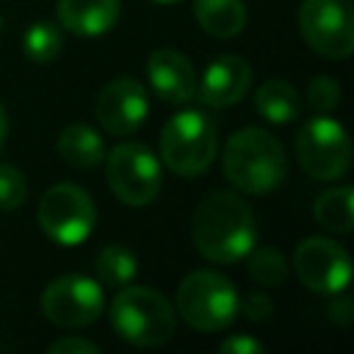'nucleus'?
Returning <instances> with one entry per match:
<instances>
[{
	"instance_id": "39448f33",
	"label": "nucleus",
	"mask_w": 354,
	"mask_h": 354,
	"mask_svg": "<svg viewBox=\"0 0 354 354\" xmlns=\"http://www.w3.org/2000/svg\"><path fill=\"white\" fill-rule=\"evenodd\" d=\"M235 285L210 268L191 271L177 288V313L196 332H221L238 318Z\"/></svg>"
},
{
	"instance_id": "c756f323",
	"label": "nucleus",
	"mask_w": 354,
	"mask_h": 354,
	"mask_svg": "<svg viewBox=\"0 0 354 354\" xmlns=\"http://www.w3.org/2000/svg\"><path fill=\"white\" fill-rule=\"evenodd\" d=\"M155 3H163V6H169V3H180V0H155Z\"/></svg>"
},
{
	"instance_id": "1a4fd4ad",
	"label": "nucleus",
	"mask_w": 354,
	"mask_h": 354,
	"mask_svg": "<svg viewBox=\"0 0 354 354\" xmlns=\"http://www.w3.org/2000/svg\"><path fill=\"white\" fill-rule=\"evenodd\" d=\"M105 310V290L97 279L66 274L53 279L41 293V313L55 326L80 329L94 324Z\"/></svg>"
},
{
	"instance_id": "4be33fe9",
	"label": "nucleus",
	"mask_w": 354,
	"mask_h": 354,
	"mask_svg": "<svg viewBox=\"0 0 354 354\" xmlns=\"http://www.w3.org/2000/svg\"><path fill=\"white\" fill-rule=\"evenodd\" d=\"M249 274L263 288H277L288 277V263L274 246H252L249 249Z\"/></svg>"
},
{
	"instance_id": "c85d7f7f",
	"label": "nucleus",
	"mask_w": 354,
	"mask_h": 354,
	"mask_svg": "<svg viewBox=\"0 0 354 354\" xmlns=\"http://www.w3.org/2000/svg\"><path fill=\"white\" fill-rule=\"evenodd\" d=\"M6 138H8V116H6V108H3V102H0V149H3Z\"/></svg>"
},
{
	"instance_id": "393cba45",
	"label": "nucleus",
	"mask_w": 354,
	"mask_h": 354,
	"mask_svg": "<svg viewBox=\"0 0 354 354\" xmlns=\"http://www.w3.org/2000/svg\"><path fill=\"white\" fill-rule=\"evenodd\" d=\"M274 310V301L266 290H249L243 299H238V313H243L249 321H266Z\"/></svg>"
},
{
	"instance_id": "9b49d317",
	"label": "nucleus",
	"mask_w": 354,
	"mask_h": 354,
	"mask_svg": "<svg viewBox=\"0 0 354 354\" xmlns=\"http://www.w3.org/2000/svg\"><path fill=\"white\" fill-rule=\"evenodd\" d=\"M293 268L304 288L315 293H343L351 279L348 252L332 238H304L293 252Z\"/></svg>"
},
{
	"instance_id": "4468645a",
	"label": "nucleus",
	"mask_w": 354,
	"mask_h": 354,
	"mask_svg": "<svg viewBox=\"0 0 354 354\" xmlns=\"http://www.w3.org/2000/svg\"><path fill=\"white\" fill-rule=\"evenodd\" d=\"M147 77L152 91L166 102H191L196 97L194 64L171 47H160L147 58Z\"/></svg>"
},
{
	"instance_id": "5701e85b",
	"label": "nucleus",
	"mask_w": 354,
	"mask_h": 354,
	"mask_svg": "<svg viewBox=\"0 0 354 354\" xmlns=\"http://www.w3.org/2000/svg\"><path fill=\"white\" fill-rule=\"evenodd\" d=\"M28 196V183L25 174L11 166L0 163V210H17Z\"/></svg>"
},
{
	"instance_id": "a878e982",
	"label": "nucleus",
	"mask_w": 354,
	"mask_h": 354,
	"mask_svg": "<svg viewBox=\"0 0 354 354\" xmlns=\"http://www.w3.org/2000/svg\"><path fill=\"white\" fill-rule=\"evenodd\" d=\"M100 346L86 337H61L50 343V354H97Z\"/></svg>"
},
{
	"instance_id": "bb28decb",
	"label": "nucleus",
	"mask_w": 354,
	"mask_h": 354,
	"mask_svg": "<svg viewBox=\"0 0 354 354\" xmlns=\"http://www.w3.org/2000/svg\"><path fill=\"white\" fill-rule=\"evenodd\" d=\"M266 346L254 337H243V335H232L227 340H221L218 354H260Z\"/></svg>"
},
{
	"instance_id": "20e7f679",
	"label": "nucleus",
	"mask_w": 354,
	"mask_h": 354,
	"mask_svg": "<svg viewBox=\"0 0 354 354\" xmlns=\"http://www.w3.org/2000/svg\"><path fill=\"white\" fill-rule=\"evenodd\" d=\"M218 152L216 122L196 108L177 111L160 130V158L180 177L202 174Z\"/></svg>"
},
{
	"instance_id": "f03ea898",
	"label": "nucleus",
	"mask_w": 354,
	"mask_h": 354,
	"mask_svg": "<svg viewBox=\"0 0 354 354\" xmlns=\"http://www.w3.org/2000/svg\"><path fill=\"white\" fill-rule=\"evenodd\" d=\"M221 169L238 191L268 194L288 177V155L271 133L260 127H243L227 138Z\"/></svg>"
},
{
	"instance_id": "9d476101",
	"label": "nucleus",
	"mask_w": 354,
	"mask_h": 354,
	"mask_svg": "<svg viewBox=\"0 0 354 354\" xmlns=\"http://www.w3.org/2000/svg\"><path fill=\"white\" fill-rule=\"evenodd\" d=\"M304 41L324 58L340 61L354 50V19L348 0H304L299 8Z\"/></svg>"
},
{
	"instance_id": "6e6552de",
	"label": "nucleus",
	"mask_w": 354,
	"mask_h": 354,
	"mask_svg": "<svg viewBox=\"0 0 354 354\" xmlns=\"http://www.w3.org/2000/svg\"><path fill=\"white\" fill-rule=\"evenodd\" d=\"M296 158L313 180L332 183L343 177L351 166V144L343 124L326 113L304 122L296 133Z\"/></svg>"
},
{
	"instance_id": "7ed1b4c3",
	"label": "nucleus",
	"mask_w": 354,
	"mask_h": 354,
	"mask_svg": "<svg viewBox=\"0 0 354 354\" xmlns=\"http://www.w3.org/2000/svg\"><path fill=\"white\" fill-rule=\"evenodd\" d=\"M111 326L122 340L133 346H163L174 335L177 313L160 290L124 285L111 301Z\"/></svg>"
},
{
	"instance_id": "423d86ee",
	"label": "nucleus",
	"mask_w": 354,
	"mask_h": 354,
	"mask_svg": "<svg viewBox=\"0 0 354 354\" xmlns=\"http://www.w3.org/2000/svg\"><path fill=\"white\" fill-rule=\"evenodd\" d=\"M105 177L108 188L122 205L144 207L160 194V163L155 152L138 141L116 144L105 152Z\"/></svg>"
},
{
	"instance_id": "aec40b11",
	"label": "nucleus",
	"mask_w": 354,
	"mask_h": 354,
	"mask_svg": "<svg viewBox=\"0 0 354 354\" xmlns=\"http://www.w3.org/2000/svg\"><path fill=\"white\" fill-rule=\"evenodd\" d=\"M136 271H138V260H136V254H133L127 246H122V243L102 246L100 254H97V260H94V274H97V282H100L102 288L119 290V288H124V285L133 282Z\"/></svg>"
},
{
	"instance_id": "cd10ccee",
	"label": "nucleus",
	"mask_w": 354,
	"mask_h": 354,
	"mask_svg": "<svg viewBox=\"0 0 354 354\" xmlns=\"http://www.w3.org/2000/svg\"><path fill=\"white\" fill-rule=\"evenodd\" d=\"M329 315H332V321H337V324H348V321H351V301H348V296H340L337 301H332Z\"/></svg>"
},
{
	"instance_id": "2eb2a0df",
	"label": "nucleus",
	"mask_w": 354,
	"mask_h": 354,
	"mask_svg": "<svg viewBox=\"0 0 354 354\" xmlns=\"http://www.w3.org/2000/svg\"><path fill=\"white\" fill-rule=\"evenodd\" d=\"M119 0H58V22L75 36H102L119 19Z\"/></svg>"
},
{
	"instance_id": "f257e3e1",
	"label": "nucleus",
	"mask_w": 354,
	"mask_h": 354,
	"mask_svg": "<svg viewBox=\"0 0 354 354\" xmlns=\"http://www.w3.org/2000/svg\"><path fill=\"white\" fill-rule=\"evenodd\" d=\"M191 238L210 263H238L257 243V218L238 194L213 191L194 210Z\"/></svg>"
},
{
	"instance_id": "412c9836",
	"label": "nucleus",
	"mask_w": 354,
	"mask_h": 354,
	"mask_svg": "<svg viewBox=\"0 0 354 354\" xmlns=\"http://www.w3.org/2000/svg\"><path fill=\"white\" fill-rule=\"evenodd\" d=\"M61 44H64L61 28L50 19H36L33 25H28V30L22 36V50H25L28 61H33V64L55 61L61 53Z\"/></svg>"
},
{
	"instance_id": "6ab92c4d",
	"label": "nucleus",
	"mask_w": 354,
	"mask_h": 354,
	"mask_svg": "<svg viewBox=\"0 0 354 354\" xmlns=\"http://www.w3.org/2000/svg\"><path fill=\"white\" fill-rule=\"evenodd\" d=\"M257 113L274 124H288L301 113V97L288 80H266L254 94Z\"/></svg>"
},
{
	"instance_id": "a211bd4d",
	"label": "nucleus",
	"mask_w": 354,
	"mask_h": 354,
	"mask_svg": "<svg viewBox=\"0 0 354 354\" xmlns=\"http://www.w3.org/2000/svg\"><path fill=\"white\" fill-rule=\"evenodd\" d=\"M313 218L326 232L348 235L354 230V191L348 185L324 191L313 205Z\"/></svg>"
},
{
	"instance_id": "dca6fc26",
	"label": "nucleus",
	"mask_w": 354,
	"mask_h": 354,
	"mask_svg": "<svg viewBox=\"0 0 354 354\" xmlns=\"http://www.w3.org/2000/svg\"><path fill=\"white\" fill-rule=\"evenodd\" d=\"M246 17L243 0H194L196 25L216 39L238 36L246 28Z\"/></svg>"
},
{
	"instance_id": "f3484780",
	"label": "nucleus",
	"mask_w": 354,
	"mask_h": 354,
	"mask_svg": "<svg viewBox=\"0 0 354 354\" xmlns=\"http://www.w3.org/2000/svg\"><path fill=\"white\" fill-rule=\"evenodd\" d=\"M58 155L75 169H94L105 158V141L88 124H66L58 136Z\"/></svg>"
},
{
	"instance_id": "b1692460",
	"label": "nucleus",
	"mask_w": 354,
	"mask_h": 354,
	"mask_svg": "<svg viewBox=\"0 0 354 354\" xmlns=\"http://www.w3.org/2000/svg\"><path fill=\"white\" fill-rule=\"evenodd\" d=\"M307 102H310V108L318 111V113L335 111L337 102H340V86H337V80L329 77V75L313 77V80L307 83Z\"/></svg>"
},
{
	"instance_id": "7c9ffc66",
	"label": "nucleus",
	"mask_w": 354,
	"mask_h": 354,
	"mask_svg": "<svg viewBox=\"0 0 354 354\" xmlns=\"http://www.w3.org/2000/svg\"><path fill=\"white\" fill-rule=\"evenodd\" d=\"M0 28H3V17H0Z\"/></svg>"
},
{
	"instance_id": "f8f14e48",
	"label": "nucleus",
	"mask_w": 354,
	"mask_h": 354,
	"mask_svg": "<svg viewBox=\"0 0 354 354\" xmlns=\"http://www.w3.org/2000/svg\"><path fill=\"white\" fill-rule=\"evenodd\" d=\"M149 111L147 91L133 77H116L108 86H102L97 97V119L105 133L111 136H130L136 133Z\"/></svg>"
},
{
	"instance_id": "0eeeda50",
	"label": "nucleus",
	"mask_w": 354,
	"mask_h": 354,
	"mask_svg": "<svg viewBox=\"0 0 354 354\" xmlns=\"http://www.w3.org/2000/svg\"><path fill=\"white\" fill-rule=\"evenodd\" d=\"M36 221L41 232L58 246L83 243L97 221V207L91 196L72 183H58L44 191L36 207Z\"/></svg>"
},
{
	"instance_id": "ddd939ff",
	"label": "nucleus",
	"mask_w": 354,
	"mask_h": 354,
	"mask_svg": "<svg viewBox=\"0 0 354 354\" xmlns=\"http://www.w3.org/2000/svg\"><path fill=\"white\" fill-rule=\"evenodd\" d=\"M252 86V66L241 55H218L213 58L202 77H196V97L207 108H230L243 100Z\"/></svg>"
}]
</instances>
